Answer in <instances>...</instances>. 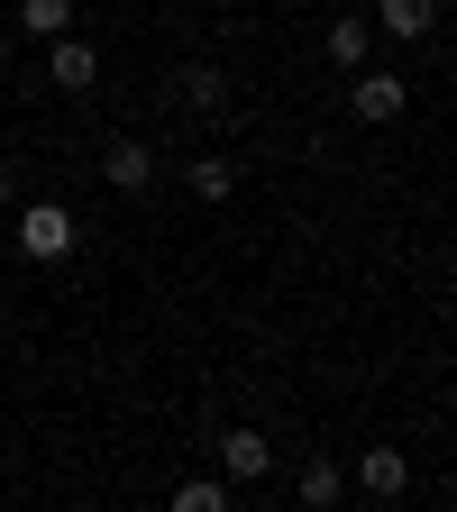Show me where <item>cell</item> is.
Here are the masks:
<instances>
[{
	"label": "cell",
	"instance_id": "cell-1",
	"mask_svg": "<svg viewBox=\"0 0 457 512\" xmlns=\"http://www.w3.org/2000/svg\"><path fill=\"white\" fill-rule=\"evenodd\" d=\"M10 247L28 256V266H64V256L83 247V220L64 211V202H19V220H10Z\"/></svg>",
	"mask_w": 457,
	"mask_h": 512
},
{
	"label": "cell",
	"instance_id": "cell-2",
	"mask_svg": "<svg viewBox=\"0 0 457 512\" xmlns=\"http://www.w3.org/2000/svg\"><path fill=\"white\" fill-rule=\"evenodd\" d=\"M348 110H357L366 128H394V119L412 110V83H403V74H375V64H366V74L348 83Z\"/></svg>",
	"mask_w": 457,
	"mask_h": 512
},
{
	"label": "cell",
	"instance_id": "cell-3",
	"mask_svg": "<svg viewBox=\"0 0 457 512\" xmlns=\"http://www.w3.org/2000/svg\"><path fill=\"white\" fill-rule=\"evenodd\" d=\"M275 476V439L266 430H220V485H266Z\"/></svg>",
	"mask_w": 457,
	"mask_h": 512
},
{
	"label": "cell",
	"instance_id": "cell-4",
	"mask_svg": "<svg viewBox=\"0 0 457 512\" xmlns=\"http://www.w3.org/2000/svg\"><path fill=\"white\" fill-rule=\"evenodd\" d=\"M101 183L138 202V192L156 183V147H147V138H110V147H101Z\"/></svg>",
	"mask_w": 457,
	"mask_h": 512
},
{
	"label": "cell",
	"instance_id": "cell-5",
	"mask_svg": "<svg viewBox=\"0 0 457 512\" xmlns=\"http://www.w3.org/2000/svg\"><path fill=\"white\" fill-rule=\"evenodd\" d=\"M46 83H55V92H92V83H101V46H92V37H55V46H46Z\"/></svg>",
	"mask_w": 457,
	"mask_h": 512
},
{
	"label": "cell",
	"instance_id": "cell-6",
	"mask_svg": "<svg viewBox=\"0 0 457 512\" xmlns=\"http://www.w3.org/2000/svg\"><path fill=\"white\" fill-rule=\"evenodd\" d=\"M366 28H375V37H394V46H421V37L439 28V0H375Z\"/></svg>",
	"mask_w": 457,
	"mask_h": 512
},
{
	"label": "cell",
	"instance_id": "cell-7",
	"mask_svg": "<svg viewBox=\"0 0 457 512\" xmlns=\"http://www.w3.org/2000/svg\"><path fill=\"white\" fill-rule=\"evenodd\" d=\"M293 494H302V512H339V494H348V467L330 458V448H311V458L293 467Z\"/></svg>",
	"mask_w": 457,
	"mask_h": 512
},
{
	"label": "cell",
	"instance_id": "cell-8",
	"mask_svg": "<svg viewBox=\"0 0 457 512\" xmlns=\"http://www.w3.org/2000/svg\"><path fill=\"white\" fill-rule=\"evenodd\" d=\"M174 110L220 119V110H229V74H220V64H183V74H174Z\"/></svg>",
	"mask_w": 457,
	"mask_h": 512
},
{
	"label": "cell",
	"instance_id": "cell-9",
	"mask_svg": "<svg viewBox=\"0 0 457 512\" xmlns=\"http://www.w3.org/2000/svg\"><path fill=\"white\" fill-rule=\"evenodd\" d=\"M320 55H330L339 74H366V55H375V28H366L357 10H339L330 28H320Z\"/></svg>",
	"mask_w": 457,
	"mask_h": 512
},
{
	"label": "cell",
	"instance_id": "cell-10",
	"mask_svg": "<svg viewBox=\"0 0 457 512\" xmlns=\"http://www.w3.org/2000/svg\"><path fill=\"white\" fill-rule=\"evenodd\" d=\"M357 485H366L375 503H394V494L412 485V458H403V448H394V439H375V448H366V458H357Z\"/></svg>",
	"mask_w": 457,
	"mask_h": 512
},
{
	"label": "cell",
	"instance_id": "cell-11",
	"mask_svg": "<svg viewBox=\"0 0 457 512\" xmlns=\"http://www.w3.org/2000/svg\"><path fill=\"white\" fill-rule=\"evenodd\" d=\"M19 37H28V46L74 37V0H19Z\"/></svg>",
	"mask_w": 457,
	"mask_h": 512
},
{
	"label": "cell",
	"instance_id": "cell-12",
	"mask_svg": "<svg viewBox=\"0 0 457 512\" xmlns=\"http://www.w3.org/2000/svg\"><path fill=\"white\" fill-rule=\"evenodd\" d=\"M183 183H192V202H229L238 165H229V156H192V165H183Z\"/></svg>",
	"mask_w": 457,
	"mask_h": 512
},
{
	"label": "cell",
	"instance_id": "cell-13",
	"mask_svg": "<svg viewBox=\"0 0 457 512\" xmlns=\"http://www.w3.org/2000/svg\"><path fill=\"white\" fill-rule=\"evenodd\" d=\"M165 512H229V485H220V476H183Z\"/></svg>",
	"mask_w": 457,
	"mask_h": 512
},
{
	"label": "cell",
	"instance_id": "cell-14",
	"mask_svg": "<svg viewBox=\"0 0 457 512\" xmlns=\"http://www.w3.org/2000/svg\"><path fill=\"white\" fill-rule=\"evenodd\" d=\"M0 202H19V165H0Z\"/></svg>",
	"mask_w": 457,
	"mask_h": 512
},
{
	"label": "cell",
	"instance_id": "cell-15",
	"mask_svg": "<svg viewBox=\"0 0 457 512\" xmlns=\"http://www.w3.org/2000/svg\"><path fill=\"white\" fill-rule=\"evenodd\" d=\"M0 74H10V37H0Z\"/></svg>",
	"mask_w": 457,
	"mask_h": 512
}]
</instances>
